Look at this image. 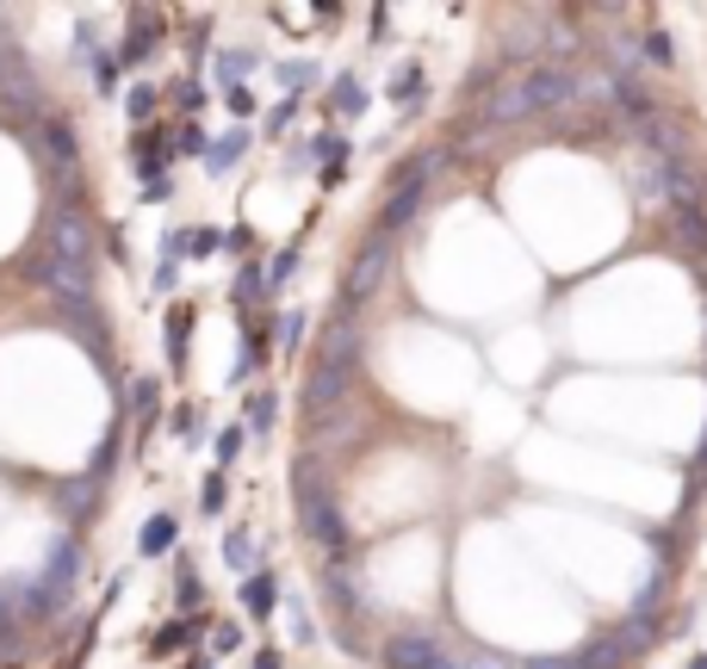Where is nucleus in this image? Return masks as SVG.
Here are the masks:
<instances>
[{
	"label": "nucleus",
	"mask_w": 707,
	"mask_h": 669,
	"mask_svg": "<svg viewBox=\"0 0 707 669\" xmlns=\"http://www.w3.org/2000/svg\"><path fill=\"white\" fill-rule=\"evenodd\" d=\"M583 100V75L571 63H534L528 75H516L509 87H497L485 106V125H521V118H534V112H559Z\"/></svg>",
	"instance_id": "f257e3e1"
},
{
	"label": "nucleus",
	"mask_w": 707,
	"mask_h": 669,
	"mask_svg": "<svg viewBox=\"0 0 707 669\" xmlns=\"http://www.w3.org/2000/svg\"><path fill=\"white\" fill-rule=\"evenodd\" d=\"M75 583H81V545H75V540H56V545H50V558H44V571L25 576V583H13L19 620H44V614L69 607Z\"/></svg>",
	"instance_id": "f03ea898"
},
{
	"label": "nucleus",
	"mask_w": 707,
	"mask_h": 669,
	"mask_svg": "<svg viewBox=\"0 0 707 669\" xmlns=\"http://www.w3.org/2000/svg\"><path fill=\"white\" fill-rule=\"evenodd\" d=\"M645 645H658V638H645V614H633L627 626H614V633L590 638V645L578 651V669H633Z\"/></svg>",
	"instance_id": "7ed1b4c3"
},
{
	"label": "nucleus",
	"mask_w": 707,
	"mask_h": 669,
	"mask_svg": "<svg viewBox=\"0 0 707 669\" xmlns=\"http://www.w3.org/2000/svg\"><path fill=\"white\" fill-rule=\"evenodd\" d=\"M385 669H459V657L440 645L435 633H392L385 638V651H378Z\"/></svg>",
	"instance_id": "20e7f679"
},
{
	"label": "nucleus",
	"mask_w": 707,
	"mask_h": 669,
	"mask_svg": "<svg viewBox=\"0 0 707 669\" xmlns=\"http://www.w3.org/2000/svg\"><path fill=\"white\" fill-rule=\"evenodd\" d=\"M299 514H304V527L330 545V558H342L347 552V521H342V509L330 502L323 483H299Z\"/></svg>",
	"instance_id": "39448f33"
},
{
	"label": "nucleus",
	"mask_w": 707,
	"mask_h": 669,
	"mask_svg": "<svg viewBox=\"0 0 707 669\" xmlns=\"http://www.w3.org/2000/svg\"><path fill=\"white\" fill-rule=\"evenodd\" d=\"M385 266H392V236H378L361 249V261L347 266V280H342V311H354V304H366V297L378 292V280H385Z\"/></svg>",
	"instance_id": "423d86ee"
},
{
	"label": "nucleus",
	"mask_w": 707,
	"mask_h": 669,
	"mask_svg": "<svg viewBox=\"0 0 707 669\" xmlns=\"http://www.w3.org/2000/svg\"><path fill=\"white\" fill-rule=\"evenodd\" d=\"M347 149H354V143L342 137V130H323V137H299L292 143V149H285V168L299 174V168H323V180H342V161H347Z\"/></svg>",
	"instance_id": "0eeeda50"
},
{
	"label": "nucleus",
	"mask_w": 707,
	"mask_h": 669,
	"mask_svg": "<svg viewBox=\"0 0 707 669\" xmlns=\"http://www.w3.org/2000/svg\"><path fill=\"white\" fill-rule=\"evenodd\" d=\"M38 156L63 174V187L75 192V168H81V149H75V125L69 118H38Z\"/></svg>",
	"instance_id": "6e6552de"
},
{
	"label": "nucleus",
	"mask_w": 707,
	"mask_h": 669,
	"mask_svg": "<svg viewBox=\"0 0 707 669\" xmlns=\"http://www.w3.org/2000/svg\"><path fill=\"white\" fill-rule=\"evenodd\" d=\"M347 385H354V366H342V359H316L311 378H304V409H311V416L335 409L347 397Z\"/></svg>",
	"instance_id": "1a4fd4ad"
},
{
	"label": "nucleus",
	"mask_w": 707,
	"mask_h": 669,
	"mask_svg": "<svg viewBox=\"0 0 707 669\" xmlns=\"http://www.w3.org/2000/svg\"><path fill=\"white\" fill-rule=\"evenodd\" d=\"M236 602H242V614H249V620H273V614H280V576L268 571V564H261V571H249L242 576V589H236Z\"/></svg>",
	"instance_id": "9d476101"
},
{
	"label": "nucleus",
	"mask_w": 707,
	"mask_h": 669,
	"mask_svg": "<svg viewBox=\"0 0 707 669\" xmlns=\"http://www.w3.org/2000/svg\"><path fill=\"white\" fill-rule=\"evenodd\" d=\"M156 38H162V13L137 7V13H131V38L118 44V63H125V69H143L149 56H156Z\"/></svg>",
	"instance_id": "9b49d317"
},
{
	"label": "nucleus",
	"mask_w": 707,
	"mask_h": 669,
	"mask_svg": "<svg viewBox=\"0 0 707 669\" xmlns=\"http://www.w3.org/2000/svg\"><path fill=\"white\" fill-rule=\"evenodd\" d=\"M50 502H56V521H63V527H87L100 490H94V478H69V483H56V496Z\"/></svg>",
	"instance_id": "f8f14e48"
},
{
	"label": "nucleus",
	"mask_w": 707,
	"mask_h": 669,
	"mask_svg": "<svg viewBox=\"0 0 707 669\" xmlns=\"http://www.w3.org/2000/svg\"><path fill=\"white\" fill-rule=\"evenodd\" d=\"M168 156H174V143L162 137V125H156V130L143 125L137 137H131V168H137V180H156V174H168Z\"/></svg>",
	"instance_id": "ddd939ff"
},
{
	"label": "nucleus",
	"mask_w": 707,
	"mask_h": 669,
	"mask_svg": "<svg viewBox=\"0 0 707 669\" xmlns=\"http://www.w3.org/2000/svg\"><path fill=\"white\" fill-rule=\"evenodd\" d=\"M323 583H330V607H335V614H342V620H347V614H361V607H366V589H361V576L347 571V558H330V571H323Z\"/></svg>",
	"instance_id": "4468645a"
},
{
	"label": "nucleus",
	"mask_w": 707,
	"mask_h": 669,
	"mask_svg": "<svg viewBox=\"0 0 707 669\" xmlns=\"http://www.w3.org/2000/svg\"><path fill=\"white\" fill-rule=\"evenodd\" d=\"M174 540H180V521H174L168 509H156L149 521L137 527V558H168Z\"/></svg>",
	"instance_id": "2eb2a0df"
},
{
	"label": "nucleus",
	"mask_w": 707,
	"mask_h": 669,
	"mask_svg": "<svg viewBox=\"0 0 707 669\" xmlns=\"http://www.w3.org/2000/svg\"><path fill=\"white\" fill-rule=\"evenodd\" d=\"M249 143H254L249 125H230L223 137H211V149H205V174H230L236 161L249 156Z\"/></svg>",
	"instance_id": "dca6fc26"
},
{
	"label": "nucleus",
	"mask_w": 707,
	"mask_h": 669,
	"mask_svg": "<svg viewBox=\"0 0 707 669\" xmlns=\"http://www.w3.org/2000/svg\"><path fill=\"white\" fill-rule=\"evenodd\" d=\"M261 63H268L261 50H218V56H211V75H218L223 87H249V75Z\"/></svg>",
	"instance_id": "f3484780"
},
{
	"label": "nucleus",
	"mask_w": 707,
	"mask_h": 669,
	"mask_svg": "<svg viewBox=\"0 0 707 669\" xmlns=\"http://www.w3.org/2000/svg\"><path fill=\"white\" fill-rule=\"evenodd\" d=\"M670 230H676V249H701L707 254V211H701V199H695V205H676V211H670Z\"/></svg>",
	"instance_id": "a211bd4d"
},
{
	"label": "nucleus",
	"mask_w": 707,
	"mask_h": 669,
	"mask_svg": "<svg viewBox=\"0 0 707 669\" xmlns=\"http://www.w3.org/2000/svg\"><path fill=\"white\" fill-rule=\"evenodd\" d=\"M366 106H373V94H366L361 75H335L330 81V112H335V118H361Z\"/></svg>",
	"instance_id": "6ab92c4d"
},
{
	"label": "nucleus",
	"mask_w": 707,
	"mask_h": 669,
	"mask_svg": "<svg viewBox=\"0 0 707 669\" xmlns=\"http://www.w3.org/2000/svg\"><path fill=\"white\" fill-rule=\"evenodd\" d=\"M273 421H280V390H249L242 397V428L249 435H273Z\"/></svg>",
	"instance_id": "aec40b11"
},
{
	"label": "nucleus",
	"mask_w": 707,
	"mask_h": 669,
	"mask_svg": "<svg viewBox=\"0 0 707 669\" xmlns=\"http://www.w3.org/2000/svg\"><path fill=\"white\" fill-rule=\"evenodd\" d=\"M423 87H428L423 63H404V69L392 75V87H385V100H392L397 112H416V106H423Z\"/></svg>",
	"instance_id": "412c9836"
},
{
	"label": "nucleus",
	"mask_w": 707,
	"mask_h": 669,
	"mask_svg": "<svg viewBox=\"0 0 707 669\" xmlns=\"http://www.w3.org/2000/svg\"><path fill=\"white\" fill-rule=\"evenodd\" d=\"M223 249V230H211V223H180V261H211V254Z\"/></svg>",
	"instance_id": "4be33fe9"
},
{
	"label": "nucleus",
	"mask_w": 707,
	"mask_h": 669,
	"mask_svg": "<svg viewBox=\"0 0 707 669\" xmlns=\"http://www.w3.org/2000/svg\"><path fill=\"white\" fill-rule=\"evenodd\" d=\"M156 106H162V87H156V81H131V87H125V118L137 130L156 118Z\"/></svg>",
	"instance_id": "5701e85b"
},
{
	"label": "nucleus",
	"mask_w": 707,
	"mask_h": 669,
	"mask_svg": "<svg viewBox=\"0 0 707 669\" xmlns=\"http://www.w3.org/2000/svg\"><path fill=\"white\" fill-rule=\"evenodd\" d=\"M230 297H236V311H249L254 297H273V292H268V266H261V261H242V273H236V285H230Z\"/></svg>",
	"instance_id": "b1692460"
},
{
	"label": "nucleus",
	"mask_w": 707,
	"mask_h": 669,
	"mask_svg": "<svg viewBox=\"0 0 707 669\" xmlns=\"http://www.w3.org/2000/svg\"><path fill=\"white\" fill-rule=\"evenodd\" d=\"M223 564H230L236 576H249V571H261V558H254V533H249V527H236V533H223Z\"/></svg>",
	"instance_id": "393cba45"
},
{
	"label": "nucleus",
	"mask_w": 707,
	"mask_h": 669,
	"mask_svg": "<svg viewBox=\"0 0 707 669\" xmlns=\"http://www.w3.org/2000/svg\"><path fill=\"white\" fill-rule=\"evenodd\" d=\"M254 366H268V335H254V328L242 323V354H236V366H230V385H242Z\"/></svg>",
	"instance_id": "a878e982"
},
{
	"label": "nucleus",
	"mask_w": 707,
	"mask_h": 669,
	"mask_svg": "<svg viewBox=\"0 0 707 669\" xmlns=\"http://www.w3.org/2000/svg\"><path fill=\"white\" fill-rule=\"evenodd\" d=\"M187 328H193V316L174 304V311H168V366H174V373H187Z\"/></svg>",
	"instance_id": "bb28decb"
},
{
	"label": "nucleus",
	"mask_w": 707,
	"mask_h": 669,
	"mask_svg": "<svg viewBox=\"0 0 707 669\" xmlns=\"http://www.w3.org/2000/svg\"><path fill=\"white\" fill-rule=\"evenodd\" d=\"M273 75H280L285 87H292V94H304V87H316V81H323V69H316L311 56H285V63L273 69Z\"/></svg>",
	"instance_id": "cd10ccee"
},
{
	"label": "nucleus",
	"mask_w": 707,
	"mask_h": 669,
	"mask_svg": "<svg viewBox=\"0 0 707 669\" xmlns=\"http://www.w3.org/2000/svg\"><path fill=\"white\" fill-rule=\"evenodd\" d=\"M125 409L137 421H156V409H162V385L156 378H137V385H131V397H125Z\"/></svg>",
	"instance_id": "c85d7f7f"
},
{
	"label": "nucleus",
	"mask_w": 707,
	"mask_h": 669,
	"mask_svg": "<svg viewBox=\"0 0 707 669\" xmlns=\"http://www.w3.org/2000/svg\"><path fill=\"white\" fill-rule=\"evenodd\" d=\"M193 638V620L180 614V620H168V626H156V638H149V657H174L180 645Z\"/></svg>",
	"instance_id": "c756f323"
},
{
	"label": "nucleus",
	"mask_w": 707,
	"mask_h": 669,
	"mask_svg": "<svg viewBox=\"0 0 707 669\" xmlns=\"http://www.w3.org/2000/svg\"><path fill=\"white\" fill-rule=\"evenodd\" d=\"M87 69H94V87H100L106 100L118 94V75H125V63H118V50H100V56H94Z\"/></svg>",
	"instance_id": "7c9ffc66"
},
{
	"label": "nucleus",
	"mask_w": 707,
	"mask_h": 669,
	"mask_svg": "<svg viewBox=\"0 0 707 669\" xmlns=\"http://www.w3.org/2000/svg\"><path fill=\"white\" fill-rule=\"evenodd\" d=\"M223 502H230V483H223V471H205V483H199V514H223Z\"/></svg>",
	"instance_id": "2f4dec72"
},
{
	"label": "nucleus",
	"mask_w": 707,
	"mask_h": 669,
	"mask_svg": "<svg viewBox=\"0 0 707 669\" xmlns=\"http://www.w3.org/2000/svg\"><path fill=\"white\" fill-rule=\"evenodd\" d=\"M249 447V428L242 421H230V428H218V440H211V452H218V466H230L236 452Z\"/></svg>",
	"instance_id": "473e14b6"
},
{
	"label": "nucleus",
	"mask_w": 707,
	"mask_h": 669,
	"mask_svg": "<svg viewBox=\"0 0 707 669\" xmlns=\"http://www.w3.org/2000/svg\"><path fill=\"white\" fill-rule=\"evenodd\" d=\"M13 633H19V595H13V583H7V589H0V657H7Z\"/></svg>",
	"instance_id": "72a5a7b5"
},
{
	"label": "nucleus",
	"mask_w": 707,
	"mask_h": 669,
	"mask_svg": "<svg viewBox=\"0 0 707 669\" xmlns=\"http://www.w3.org/2000/svg\"><path fill=\"white\" fill-rule=\"evenodd\" d=\"M304 328H311V316H304V311H280V323H273V335H280V347H285V354H292V347L304 342Z\"/></svg>",
	"instance_id": "f704fd0d"
},
{
	"label": "nucleus",
	"mask_w": 707,
	"mask_h": 669,
	"mask_svg": "<svg viewBox=\"0 0 707 669\" xmlns=\"http://www.w3.org/2000/svg\"><path fill=\"white\" fill-rule=\"evenodd\" d=\"M218 254H236V261H254V230L249 223H230V230H223V249Z\"/></svg>",
	"instance_id": "c9c22d12"
},
{
	"label": "nucleus",
	"mask_w": 707,
	"mask_h": 669,
	"mask_svg": "<svg viewBox=\"0 0 707 669\" xmlns=\"http://www.w3.org/2000/svg\"><path fill=\"white\" fill-rule=\"evenodd\" d=\"M292 273H299V249H280L268 261V292H280V285H292Z\"/></svg>",
	"instance_id": "e433bc0d"
},
{
	"label": "nucleus",
	"mask_w": 707,
	"mask_h": 669,
	"mask_svg": "<svg viewBox=\"0 0 707 669\" xmlns=\"http://www.w3.org/2000/svg\"><path fill=\"white\" fill-rule=\"evenodd\" d=\"M174 602H180V614H193L199 607V576H193V564L180 558V583H174Z\"/></svg>",
	"instance_id": "4c0bfd02"
},
{
	"label": "nucleus",
	"mask_w": 707,
	"mask_h": 669,
	"mask_svg": "<svg viewBox=\"0 0 707 669\" xmlns=\"http://www.w3.org/2000/svg\"><path fill=\"white\" fill-rule=\"evenodd\" d=\"M223 106L236 112V125H249L254 118V87H223Z\"/></svg>",
	"instance_id": "58836bf2"
},
{
	"label": "nucleus",
	"mask_w": 707,
	"mask_h": 669,
	"mask_svg": "<svg viewBox=\"0 0 707 669\" xmlns=\"http://www.w3.org/2000/svg\"><path fill=\"white\" fill-rule=\"evenodd\" d=\"M640 56H645V63H658V69H670V38H664V32H645L640 38Z\"/></svg>",
	"instance_id": "ea45409f"
},
{
	"label": "nucleus",
	"mask_w": 707,
	"mask_h": 669,
	"mask_svg": "<svg viewBox=\"0 0 707 669\" xmlns=\"http://www.w3.org/2000/svg\"><path fill=\"white\" fill-rule=\"evenodd\" d=\"M299 100H304V94H285V100H280V106H273V112H268V137H280V130H285V125H292V118H299Z\"/></svg>",
	"instance_id": "a19ab883"
},
{
	"label": "nucleus",
	"mask_w": 707,
	"mask_h": 669,
	"mask_svg": "<svg viewBox=\"0 0 707 669\" xmlns=\"http://www.w3.org/2000/svg\"><path fill=\"white\" fill-rule=\"evenodd\" d=\"M230 651H242V626L223 620L218 633H211V657H230Z\"/></svg>",
	"instance_id": "79ce46f5"
},
{
	"label": "nucleus",
	"mask_w": 707,
	"mask_h": 669,
	"mask_svg": "<svg viewBox=\"0 0 707 669\" xmlns=\"http://www.w3.org/2000/svg\"><path fill=\"white\" fill-rule=\"evenodd\" d=\"M285 620H292V638H299V645H311V638H316V620L304 614V602H285Z\"/></svg>",
	"instance_id": "37998d69"
},
{
	"label": "nucleus",
	"mask_w": 707,
	"mask_h": 669,
	"mask_svg": "<svg viewBox=\"0 0 707 669\" xmlns=\"http://www.w3.org/2000/svg\"><path fill=\"white\" fill-rule=\"evenodd\" d=\"M174 435L187 440V447H199V409H193V404L174 409Z\"/></svg>",
	"instance_id": "c03bdc74"
},
{
	"label": "nucleus",
	"mask_w": 707,
	"mask_h": 669,
	"mask_svg": "<svg viewBox=\"0 0 707 669\" xmlns=\"http://www.w3.org/2000/svg\"><path fill=\"white\" fill-rule=\"evenodd\" d=\"M205 100H211V94H205V87H199V81H180V87H174V106H180V112H199L205 106Z\"/></svg>",
	"instance_id": "a18cd8bd"
},
{
	"label": "nucleus",
	"mask_w": 707,
	"mask_h": 669,
	"mask_svg": "<svg viewBox=\"0 0 707 669\" xmlns=\"http://www.w3.org/2000/svg\"><path fill=\"white\" fill-rule=\"evenodd\" d=\"M137 199H143V205H168V199H174V180H168V174H156V180H143V192H137Z\"/></svg>",
	"instance_id": "49530a36"
},
{
	"label": "nucleus",
	"mask_w": 707,
	"mask_h": 669,
	"mask_svg": "<svg viewBox=\"0 0 707 669\" xmlns=\"http://www.w3.org/2000/svg\"><path fill=\"white\" fill-rule=\"evenodd\" d=\"M174 285H180V261H156V292L168 297Z\"/></svg>",
	"instance_id": "de8ad7c7"
},
{
	"label": "nucleus",
	"mask_w": 707,
	"mask_h": 669,
	"mask_svg": "<svg viewBox=\"0 0 707 669\" xmlns=\"http://www.w3.org/2000/svg\"><path fill=\"white\" fill-rule=\"evenodd\" d=\"M521 669H578V657H528Z\"/></svg>",
	"instance_id": "09e8293b"
},
{
	"label": "nucleus",
	"mask_w": 707,
	"mask_h": 669,
	"mask_svg": "<svg viewBox=\"0 0 707 669\" xmlns=\"http://www.w3.org/2000/svg\"><path fill=\"white\" fill-rule=\"evenodd\" d=\"M254 669H280V657H273V651H261V657H254Z\"/></svg>",
	"instance_id": "8fccbe9b"
}]
</instances>
